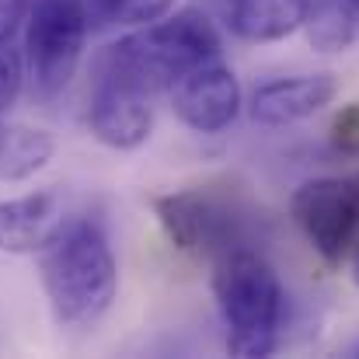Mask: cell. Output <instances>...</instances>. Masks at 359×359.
<instances>
[{"label":"cell","instance_id":"7","mask_svg":"<svg viewBox=\"0 0 359 359\" xmlns=\"http://www.w3.org/2000/svg\"><path fill=\"white\" fill-rule=\"evenodd\" d=\"M143 88L129 84L126 77L98 67L95 84H91V105H88V122L91 133L112 147V150H136L147 143L154 129V109Z\"/></svg>","mask_w":359,"mask_h":359},{"label":"cell","instance_id":"1","mask_svg":"<svg viewBox=\"0 0 359 359\" xmlns=\"http://www.w3.org/2000/svg\"><path fill=\"white\" fill-rule=\"evenodd\" d=\"M39 279L60 328H91L116 300L119 262L91 217H67L39 251Z\"/></svg>","mask_w":359,"mask_h":359},{"label":"cell","instance_id":"8","mask_svg":"<svg viewBox=\"0 0 359 359\" xmlns=\"http://www.w3.org/2000/svg\"><path fill=\"white\" fill-rule=\"evenodd\" d=\"M171 109L196 133H224L241 112L238 77L224 63L210 60L171 88Z\"/></svg>","mask_w":359,"mask_h":359},{"label":"cell","instance_id":"2","mask_svg":"<svg viewBox=\"0 0 359 359\" xmlns=\"http://www.w3.org/2000/svg\"><path fill=\"white\" fill-rule=\"evenodd\" d=\"M217 56H220V32L203 11L185 7L122 35L119 42H112L102 53L98 67L126 77L147 95H157L164 88H175L189 70Z\"/></svg>","mask_w":359,"mask_h":359},{"label":"cell","instance_id":"17","mask_svg":"<svg viewBox=\"0 0 359 359\" xmlns=\"http://www.w3.org/2000/svg\"><path fill=\"white\" fill-rule=\"evenodd\" d=\"M353 283L359 286V248H356V255H353Z\"/></svg>","mask_w":359,"mask_h":359},{"label":"cell","instance_id":"10","mask_svg":"<svg viewBox=\"0 0 359 359\" xmlns=\"http://www.w3.org/2000/svg\"><path fill=\"white\" fill-rule=\"evenodd\" d=\"M63 220V199L56 192L0 199V255H39Z\"/></svg>","mask_w":359,"mask_h":359},{"label":"cell","instance_id":"14","mask_svg":"<svg viewBox=\"0 0 359 359\" xmlns=\"http://www.w3.org/2000/svg\"><path fill=\"white\" fill-rule=\"evenodd\" d=\"M359 14L349 0H311V14L304 21L307 39L321 53H342L356 39Z\"/></svg>","mask_w":359,"mask_h":359},{"label":"cell","instance_id":"20","mask_svg":"<svg viewBox=\"0 0 359 359\" xmlns=\"http://www.w3.org/2000/svg\"><path fill=\"white\" fill-rule=\"evenodd\" d=\"M356 356H359V349H356Z\"/></svg>","mask_w":359,"mask_h":359},{"label":"cell","instance_id":"9","mask_svg":"<svg viewBox=\"0 0 359 359\" xmlns=\"http://www.w3.org/2000/svg\"><path fill=\"white\" fill-rule=\"evenodd\" d=\"M339 95L335 74H300V77H279L251 95V119L269 129H283L293 122L311 119L325 105H332Z\"/></svg>","mask_w":359,"mask_h":359},{"label":"cell","instance_id":"3","mask_svg":"<svg viewBox=\"0 0 359 359\" xmlns=\"http://www.w3.org/2000/svg\"><path fill=\"white\" fill-rule=\"evenodd\" d=\"M213 297L227 328V353L238 359L272 356L286 314V293L258 248L213 262Z\"/></svg>","mask_w":359,"mask_h":359},{"label":"cell","instance_id":"13","mask_svg":"<svg viewBox=\"0 0 359 359\" xmlns=\"http://www.w3.org/2000/svg\"><path fill=\"white\" fill-rule=\"evenodd\" d=\"M56 154V140L46 129L0 119V182H25L42 171Z\"/></svg>","mask_w":359,"mask_h":359},{"label":"cell","instance_id":"19","mask_svg":"<svg viewBox=\"0 0 359 359\" xmlns=\"http://www.w3.org/2000/svg\"><path fill=\"white\" fill-rule=\"evenodd\" d=\"M356 185H359V175H356Z\"/></svg>","mask_w":359,"mask_h":359},{"label":"cell","instance_id":"11","mask_svg":"<svg viewBox=\"0 0 359 359\" xmlns=\"http://www.w3.org/2000/svg\"><path fill=\"white\" fill-rule=\"evenodd\" d=\"M311 0H231V28L244 42H279L304 28Z\"/></svg>","mask_w":359,"mask_h":359},{"label":"cell","instance_id":"16","mask_svg":"<svg viewBox=\"0 0 359 359\" xmlns=\"http://www.w3.org/2000/svg\"><path fill=\"white\" fill-rule=\"evenodd\" d=\"M332 140H335V147L342 154H359V105H349L346 112L335 116Z\"/></svg>","mask_w":359,"mask_h":359},{"label":"cell","instance_id":"18","mask_svg":"<svg viewBox=\"0 0 359 359\" xmlns=\"http://www.w3.org/2000/svg\"><path fill=\"white\" fill-rule=\"evenodd\" d=\"M349 4H353V11H356V14H359V0H349Z\"/></svg>","mask_w":359,"mask_h":359},{"label":"cell","instance_id":"6","mask_svg":"<svg viewBox=\"0 0 359 359\" xmlns=\"http://www.w3.org/2000/svg\"><path fill=\"white\" fill-rule=\"evenodd\" d=\"M290 210L307 244L328 265H339L359 244L356 178H311L293 192Z\"/></svg>","mask_w":359,"mask_h":359},{"label":"cell","instance_id":"15","mask_svg":"<svg viewBox=\"0 0 359 359\" xmlns=\"http://www.w3.org/2000/svg\"><path fill=\"white\" fill-rule=\"evenodd\" d=\"M91 32L98 28H143L171 14L175 0H84Z\"/></svg>","mask_w":359,"mask_h":359},{"label":"cell","instance_id":"4","mask_svg":"<svg viewBox=\"0 0 359 359\" xmlns=\"http://www.w3.org/2000/svg\"><path fill=\"white\" fill-rule=\"evenodd\" d=\"M154 213L178 251H189L210 262L231 251L258 248V238H262L258 206L231 182L168 192L154 199Z\"/></svg>","mask_w":359,"mask_h":359},{"label":"cell","instance_id":"12","mask_svg":"<svg viewBox=\"0 0 359 359\" xmlns=\"http://www.w3.org/2000/svg\"><path fill=\"white\" fill-rule=\"evenodd\" d=\"M32 0H0V116L21 98L28 81L25 60V21Z\"/></svg>","mask_w":359,"mask_h":359},{"label":"cell","instance_id":"5","mask_svg":"<svg viewBox=\"0 0 359 359\" xmlns=\"http://www.w3.org/2000/svg\"><path fill=\"white\" fill-rule=\"evenodd\" d=\"M88 32L91 18L84 0H32L25 21V60L35 98L49 102L63 95L81 63Z\"/></svg>","mask_w":359,"mask_h":359}]
</instances>
